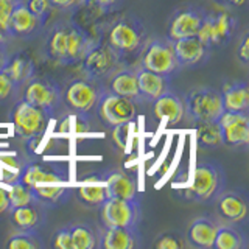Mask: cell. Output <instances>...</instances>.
Returning <instances> with one entry per match:
<instances>
[{"instance_id":"ab89813d","label":"cell","mask_w":249,"mask_h":249,"mask_svg":"<svg viewBox=\"0 0 249 249\" xmlns=\"http://www.w3.org/2000/svg\"><path fill=\"white\" fill-rule=\"evenodd\" d=\"M129 124L131 123H122L112 126V140L114 145L119 148L120 151H124L128 146V136H129Z\"/></svg>"},{"instance_id":"d6986e66","label":"cell","mask_w":249,"mask_h":249,"mask_svg":"<svg viewBox=\"0 0 249 249\" xmlns=\"http://www.w3.org/2000/svg\"><path fill=\"white\" fill-rule=\"evenodd\" d=\"M45 25V20L36 18L31 14L27 6L23 5V0L14 8L10 20H8V35L10 37H19V39H30L36 36L39 31Z\"/></svg>"},{"instance_id":"4fadbf2b","label":"cell","mask_w":249,"mask_h":249,"mask_svg":"<svg viewBox=\"0 0 249 249\" xmlns=\"http://www.w3.org/2000/svg\"><path fill=\"white\" fill-rule=\"evenodd\" d=\"M221 129L223 145L229 148H246L249 143V115L248 112L224 111L216 120Z\"/></svg>"},{"instance_id":"ffe728a7","label":"cell","mask_w":249,"mask_h":249,"mask_svg":"<svg viewBox=\"0 0 249 249\" xmlns=\"http://www.w3.org/2000/svg\"><path fill=\"white\" fill-rule=\"evenodd\" d=\"M220 221L210 216H199L193 220L185 233V245L193 249H213V241Z\"/></svg>"},{"instance_id":"30bf717a","label":"cell","mask_w":249,"mask_h":249,"mask_svg":"<svg viewBox=\"0 0 249 249\" xmlns=\"http://www.w3.org/2000/svg\"><path fill=\"white\" fill-rule=\"evenodd\" d=\"M10 122L13 123L14 132L22 139H36L41 136L47 128L49 114H45L42 109H39L28 101L20 100L13 107L10 114Z\"/></svg>"},{"instance_id":"8d00e7d4","label":"cell","mask_w":249,"mask_h":249,"mask_svg":"<svg viewBox=\"0 0 249 249\" xmlns=\"http://www.w3.org/2000/svg\"><path fill=\"white\" fill-rule=\"evenodd\" d=\"M23 5L27 6V10L35 14L36 18L42 19L47 22V19H49L50 16V3L49 0H23Z\"/></svg>"},{"instance_id":"44dd1931","label":"cell","mask_w":249,"mask_h":249,"mask_svg":"<svg viewBox=\"0 0 249 249\" xmlns=\"http://www.w3.org/2000/svg\"><path fill=\"white\" fill-rule=\"evenodd\" d=\"M10 220L16 231L37 232L45 223L44 206L39 202L10 209Z\"/></svg>"},{"instance_id":"f35d334b","label":"cell","mask_w":249,"mask_h":249,"mask_svg":"<svg viewBox=\"0 0 249 249\" xmlns=\"http://www.w3.org/2000/svg\"><path fill=\"white\" fill-rule=\"evenodd\" d=\"M20 2L22 0H0V30L6 35H8V20H10V16Z\"/></svg>"},{"instance_id":"277c9868","label":"cell","mask_w":249,"mask_h":249,"mask_svg":"<svg viewBox=\"0 0 249 249\" xmlns=\"http://www.w3.org/2000/svg\"><path fill=\"white\" fill-rule=\"evenodd\" d=\"M184 103L185 115H189V119L195 123L215 122L224 112L221 92L209 86H199V88L192 89L184 98Z\"/></svg>"},{"instance_id":"74e56055","label":"cell","mask_w":249,"mask_h":249,"mask_svg":"<svg viewBox=\"0 0 249 249\" xmlns=\"http://www.w3.org/2000/svg\"><path fill=\"white\" fill-rule=\"evenodd\" d=\"M16 89H18V86L13 81L11 75L6 72V69L0 70V103L11 98Z\"/></svg>"},{"instance_id":"9a60e30c","label":"cell","mask_w":249,"mask_h":249,"mask_svg":"<svg viewBox=\"0 0 249 249\" xmlns=\"http://www.w3.org/2000/svg\"><path fill=\"white\" fill-rule=\"evenodd\" d=\"M173 49L181 69L182 67L192 69L204 64L210 52H212V49L202 42L198 36L178 39V41L173 42Z\"/></svg>"},{"instance_id":"8992f818","label":"cell","mask_w":249,"mask_h":249,"mask_svg":"<svg viewBox=\"0 0 249 249\" xmlns=\"http://www.w3.org/2000/svg\"><path fill=\"white\" fill-rule=\"evenodd\" d=\"M140 67L163 76H171L178 72L179 62L176 59L173 42L168 39H153L148 41L142 50Z\"/></svg>"},{"instance_id":"7402d4cb","label":"cell","mask_w":249,"mask_h":249,"mask_svg":"<svg viewBox=\"0 0 249 249\" xmlns=\"http://www.w3.org/2000/svg\"><path fill=\"white\" fill-rule=\"evenodd\" d=\"M105 90L115 93V95L131 98L136 103L142 101L139 92L137 72L132 69H117L111 76H107V84Z\"/></svg>"},{"instance_id":"5bb4252c","label":"cell","mask_w":249,"mask_h":249,"mask_svg":"<svg viewBox=\"0 0 249 249\" xmlns=\"http://www.w3.org/2000/svg\"><path fill=\"white\" fill-rule=\"evenodd\" d=\"M19 181L28 187H36L42 184H58L69 182L67 168L54 162H30L25 163L19 175Z\"/></svg>"},{"instance_id":"bcb514c9","label":"cell","mask_w":249,"mask_h":249,"mask_svg":"<svg viewBox=\"0 0 249 249\" xmlns=\"http://www.w3.org/2000/svg\"><path fill=\"white\" fill-rule=\"evenodd\" d=\"M10 61V53L6 50V45L5 44H0V70H3Z\"/></svg>"},{"instance_id":"9c48e42d","label":"cell","mask_w":249,"mask_h":249,"mask_svg":"<svg viewBox=\"0 0 249 249\" xmlns=\"http://www.w3.org/2000/svg\"><path fill=\"white\" fill-rule=\"evenodd\" d=\"M95 111L100 120L112 128L117 126V124L131 123L137 117V105L131 98L103 90L97 101Z\"/></svg>"},{"instance_id":"f546056e","label":"cell","mask_w":249,"mask_h":249,"mask_svg":"<svg viewBox=\"0 0 249 249\" xmlns=\"http://www.w3.org/2000/svg\"><path fill=\"white\" fill-rule=\"evenodd\" d=\"M5 69H6V72L11 75L13 81L16 83L18 88L25 84L36 72L33 58L25 52H19L13 54V56H10V61H8Z\"/></svg>"},{"instance_id":"b9f144b4","label":"cell","mask_w":249,"mask_h":249,"mask_svg":"<svg viewBox=\"0 0 249 249\" xmlns=\"http://www.w3.org/2000/svg\"><path fill=\"white\" fill-rule=\"evenodd\" d=\"M119 3L120 0H84V5H89L90 8H95L101 13H109L115 10Z\"/></svg>"},{"instance_id":"836d02e7","label":"cell","mask_w":249,"mask_h":249,"mask_svg":"<svg viewBox=\"0 0 249 249\" xmlns=\"http://www.w3.org/2000/svg\"><path fill=\"white\" fill-rule=\"evenodd\" d=\"M6 249H42L44 243L39 238L37 232H27V231H16V233L6 240Z\"/></svg>"},{"instance_id":"6da1fadb","label":"cell","mask_w":249,"mask_h":249,"mask_svg":"<svg viewBox=\"0 0 249 249\" xmlns=\"http://www.w3.org/2000/svg\"><path fill=\"white\" fill-rule=\"evenodd\" d=\"M148 42V33L143 22L136 16H122L117 19L107 33V45L119 54L123 61L124 58H131L143 50Z\"/></svg>"},{"instance_id":"f6af8a7d","label":"cell","mask_w":249,"mask_h":249,"mask_svg":"<svg viewBox=\"0 0 249 249\" xmlns=\"http://www.w3.org/2000/svg\"><path fill=\"white\" fill-rule=\"evenodd\" d=\"M10 198H8V190L3 189V187H0V216L3 213L10 212Z\"/></svg>"},{"instance_id":"52a82bcc","label":"cell","mask_w":249,"mask_h":249,"mask_svg":"<svg viewBox=\"0 0 249 249\" xmlns=\"http://www.w3.org/2000/svg\"><path fill=\"white\" fill-rule=\"evenodd\" d=\"M120 58L111 47L103 42L90 44L81 58V67L84 75L90 80L101 81L111 76L120 64Z\"/></svg>"},{"instance_id":"d6a6232c","label":"cell","mask_w":249,"mask_h":249,"mask_svg":"<svg viewBox=\"0 0 249 249\" xmlns=\"http://www.w3.org/2000/svg\"><path fill=\"white\" fill-rule=\"evenodd\" d=\"M70 226L72 249H93L97 248L98 237L88 223H75Z\"/></svg>"},{"instance_id":"8fae6325","label":"cell","mask_w":249,"mask_h":249,"mask_svg":"<svg viewBox=\"0 0 249 249\" xmlns=\"http://www.w3.org/2000/svg\"><path fill=\"white\" fill-rule=\"evenodd\" d=\"M207 16L204 8L195 5H184L173 11L167 23V39L171 42L182 37L196 36Z\"/></svg>"},{"instance_id":"ac0fdd59","label":"cell","mask_w":249,"mask_h":249,"mask_svg":"<svg viewBox=\"0 0 249 249\" xmlns=\"http://www.w3.org/2000/svg\"><path fill=\"white\" fill-rule=\"evenodd\" d=\"M76 201L84 207H100L109 198L105 179L101 173L86 175L73 189Z\"/></svg>"},{"instance_id":"d4e9b609","label":"cell","mask_w":249,"mask_h":249,"mask_svg":"<svg viewBox=\"0 0 249 249\" xmlns=\"http://www.w3.org/2000/svg\"><path fill=\"white\" fill-rule=\"evenodd\" d=\"M139 246V229L128 228H103L98 237L100 249H132Z\"/></svg>"},{"instance_id":"7bdbcfd3","label":"cell","mask_w":249,"mask_h":249,"mask_svg":"<svg viewBox=\"0 0 249 249\" xmlns=\"http://www.w3.org/2000/svg\"><path fill=\"white\" fill-rule=\"evenodd\" d=\"M237 58L240 59V62L243 66H248V62H249V33H245L241 36L240 45L237 49Z\"/></svg>"},{"instance_id":"e0dca14e","label":"cell","mask_w":249,"mask_h":249,"mask_svg":"<svg viewBox=\"0 0 249 249\" xmlns=\"http://www.w3.org/2000/svg\"><path fill=\"white\" fill-rule=\"evenodd\" d=\"M215 210L226 224H241L248 218V201L238 192H223L215 201Z\"/></svg>"},{"instance_id":"7dc6e473","label":"cell","mask_w":249,"mask_h":249,"mask_svg":"<svg viewBox=\"0 0 249 249\" xmlns=\"http://www.w3.org/2000/svg\"><path fill=\"white\" fill-rule=\"evenodd\" d=\"M246 2H248V0H224L223 6H226V8H240V6L246 5Z\"/></svg>"},{"instance_id":"4dcf8cb0","label":"cell","mask_w":249,"mask_h":249,"mask_svg":"<svg viewBox=\"0 0 249 249\" xmlns=\"http://www.w3.org/2000/svg\"><path fill=\"white\" fill-rule=\"evenodd\" d=\"M246 246V233L237 224H220L213 241V249H245Z\"/></svg>"},{"instance_id":"603a6c76","label":"cell","mask_w":249,"mask_h":249,"mask_svg":"<svg viewBox=\"0 0 249 249\" xmlns=\"http://www.w3.org/2000/svg\"><path fill=\"white\" fill-rule=\"evenodd\" d=\"M153 114L158 120L167 119L168 124H178L185 115V103L184 98L175 92H165L159 98L153 101Z\"/></svg>"},{"instance_id":"3957f363","label":"cell","mask_w":249,"mask_h":249,"mask_svg":"<svg viewBox=\"0 0 249 249\" xmlns=\"http://www.w3.org/2000/svg\"><path fill=\"white\" fill-rule=\"evenodd\" d=\"M101 83L90 78H75L61 89V105H64L70 112L86 115L93 111L100 95L103 93Z\"/></svg>"},{"instance_id":"7a4b0ae2","label":"cell","mask_w":249,"mask_h":249,"mask_svg":"<svg viewBox=\"0 0 249 249\" xmlns=\"http://www.w3.org/2000/svg\"><path fill=\"white\" fill-rule=\"evenodd\" d=\"M228 179L220 163L212 160L198 162L193 171V179L185 196L198 204H210L226 190Z\"/></svg>"},{"instance_id":"2e32d148","label":"cell","mask_w":249,"mask_h":249,"mask_svg":"<svg viewBox=\"0 0 249 249\" xmlns=\"http://www.w3.org/2000/svg\"><path fill=\"white\" fill-rule=\"evenodd\" d=\"M107 189V195L122 199H137L139 198V182L137 178L122 168H109L101 171Z\"/></svg>"},{"instance_id":"cb8c5ba5","label":"cell","mask_w":249,"mask_h":249,"mask_svg":"<svg viewBox=\"0 0 249 249\" xmlns=\"http://www.w3.org/2000/svg\"><path fill=\"white\" fill-rule=\"evenodd\" d=\"M136 72H137L139 92L140 97H142V101L153 103L156 98H159L160 95L170 90V76L154 73L142 67H139Z\"/></svg>"},{"instance_id":"1f68e13d","label":"cell","mask_w":249,"mask_h":249,"mask_svg":"<svg viewBox=\"0 0 249 249\" xmlns=\"http://www.w3.org/2000/svg\"><path fill=\"white\" fill-rule=\"evenodd\" d=\"M196 143L201 148H218L223 146L221 129L218 122H198L195 128Z\"/></svg>"},{"instance_id":"60d3db41","label":"cell","mask_w":249,"mask_h":249,"mask_svg":"<svg viewBox=\"0 0 249 249\" xmlns=\"http://www.w3.org/2000/svg\"><path fill=\"white\" fill-rule=\"evenodd\" d=\"M52 246L56 249H72V235H70V226H64V228L58 229L53 233L52 238Z\"/></svg>"},{"instance_id":"4316f807","label":"cell","mask_w":249,"mask_h":249,"mask_svg":"<svg viewBox=\"0 0 249 249\" xmlns=\"http://www.w3.org/2000/svg\"><path fill=\"white\" fill-rule=\"evenodd\" d=\"M33 193L37 202L44 207H58L66 204L72 198L73 189L69 187L67 182H58V184H42L33 187Z\"/></svg>"},{"instance_id":"f1b7e54d","label":"cell","mask_w":249,"mask_h":249,"mask_svg":"<svg viewBox=\"0 0 249 249\" xmlns=\"http://www.w3.org/2000/svg\"><path fill=\"white\" fill-rule=\"evenodd\" d=\"M66 47H67V28L66 22L56 23L52 31L49 33V37L45 39V56L53 62L66 66Z\"/></svg>"},{"instance_id":"7c38bea8","label":"cell","mask_w":249,"mask_h":249,"mask_svg":"<svg viewBox=\"0 0 249 249\" xmlns=\"http://www.w3.org/2000/svg\"><path fill=\"white\" fill-rule=\"evenodd\" d=\"M237 30V19L229 13H207L204 22L198 31V37L210 49L213 47H221L229 44V41L235 35Z\"/></svg>"},{"instance_id":"83f0119b","label":"cell","mask_w":249,"mask_h":249,"mask_svg":"<svg viewBox=\"0 0 249 249\" xmlns=\"http://www.w3.org/2000/svg\"><path fill=\"white\" fill-rule=\"evenodd\" d=\"M224 111L249 112V88L245 81L226 84L221 90Z\"/></svg>"},{"instance_id":"5b68a950","label":"cell","mask_w":249,"mask_h":249,"mask_svg":"<svg viewBox=\"0 0 249 249\" xmlns=\"http://www.w3.org/2000/svg\"><path fill=\"white\" fill-rule=\"evenodd\" d=\"M100 220L103 228L139 229L142 209L137 199H122L109 196L100 207Z\"/></svg>"},{"instance_id":"ba28073f","label":"cell","mask_w":249,"mask_h":249,"mask_svg":"<svg viewBox=\"0 0 249 249\" xmlns=\"http://www.w3.org/2000/svg\"><path fill=\"white\" fill-rule=\"evenodd\" d=\"M22 100L52 115L61 105V86L53 78L33 75L25 83Z\"/></svg>"},{"instance_id":"ee69618b","label":"cell","mask_w":249,"mask_h":249,"mask_svg":"<svg viewBox=\"0 0 249 249\" xmlns=\"http://www.w3.org/2000/svg\"><path fill=\"white\" fill-rule=\"evenodd\" d=\"M50 6L59 8V10H75L84 5V0H49Z\"/></svg>"},{"instance_id":"c3c4849f","label":"cell","mask_w":249,"mask_h":249,"mask_svg":"<svg viewBox=\"0 0 249 249\" xmlns=\"http://www.w3.org/2000/svg\"><path fill=\"white\" fill-rule=\"evenodd\" d=\"M8 39H10V36H8L6 33H3V31L0 30V44H6Z\"/></svg>"},{"instance_id":"d590c367","label":"cell","mask_w":249,"mask_h":249,"mask_svg":"<svg viewBox=\"0 0 249 249\" xmlns=\"http://www.w3.org/2000/svg\"><path fill=\"white\" fill-rule=\"evenodd\" d=\"M185 238L178 232H163L159 233L153 241L154 249H182L185 248Z\"/></svg>"},{"instance_id":"484cf974","label":"cell","mask_w":249,"mask_h":249,"mask_svg":"<svg viewBox=\"0 0 249 249\" xmlns=\"http://www.w3.org/2000/svg\"><path fill=\"white\" fill-rule=\"evenodd\" d=\"M67 28V47H66V66L80 62L84 52L92 44L89 35L75 22H66Z\"/></svg>"},{"instance_id":"e575fe53","label":"cell","mask_w":249,"mask_h":249,"mask_svg":"<svg viewBox=\"0 0 249 249\" xmlns=\"http://www.w3.org/2000/svg\"><path fill=\"white\" fill-rule=\"evenodd\" d=\"M8 198H10L11 207H19V206H27V204H35V202H37L33 193V189L20 182L19 179H16L11 184V189L8 190Z\"/></svg>"}]
</instances>
